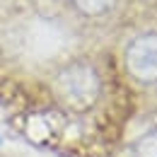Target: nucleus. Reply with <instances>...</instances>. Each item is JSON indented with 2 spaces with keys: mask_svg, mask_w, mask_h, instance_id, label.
<instances>
[{
  "mask_svg": "<svg viewBox=\"0 0 157 157\" xmlns=\"http://www.w3.org/2000/svg\"><path fill=\"white\" fill-rule=\"evenodd\" d=\"M73 2H75V7H78L80 12H85V15H101L109 7H114L116 0H73Z\"/></svg>",
  "mask_w": 157,
  "mask_h": 157,
  "instance_id": "20e7f679",
  "label": "nucleus"
},
{
  "mask_svg": "<svg viewBox=\"0 0 157 157\" xmlns=\"http://www.w3.org/2000/svg\"><path fill=\"white\" fill-rule=\"evenodd\" d=\"M126 68L140 82L157 80V34H140L126 48Z\"/></svg>",
  "mask_w": 157,
  "mask_h": 157,
  "instance_id": "f03ea898",
  "label": "nucleus"
},
{
  "mask_svg": "<svg viewBox=\"0 0 157 157\" xmlns=\"http://www.w3.org/2000/svg\"><path fill=\"white\" fill-rule=\"evenodd\" d=\"M56 92L70 109H87L99 94V78L92 65L73 63L56 78Z\"/></svg>",
  "mask_w": 157,
  "mask_h": 157,
  "instance_id": "f257e3e1",
  "label": "nucleus"
},
{
  "mask_svg": "<svg viewBox=\"0 0 157 157\" xmlns=\"http://www.w3.org/2000/svg\"><path fill=\"white\" fill-rule=\"evenodd\" d=\"M131 152H133V157H157V128L145 133L143 138H138Z\"/></svg>",
  "mask_w": 157,
  "mask_h": 157,
  "instance_id": "7ed1b4c3",
  "label": "nucleus"
}]
</instances>
